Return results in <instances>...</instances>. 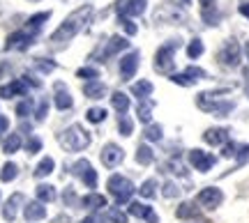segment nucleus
Instances as JSON below:
<instances>
[{
    "instance_id": "f257e3e1",
    "label": "nucleus",
    "mask_w": 249,
    "mask_h": 223,
    "mask_svg": "<svg viewBox=\"0 0 249 223\" xmlns=\"http://www.w3.org/2000/svg\"><path fill=\"white\" fill-rule=\"evenodd\" d=\"M90 18H92V5H83V7H79L76 12H71L70 16L60 23V28L51 35V39H49L51 46L60 48V46H65L67 42H71V39L90 23Z\"/></svg>"
},
{
    "instance_id": "f03ea898",
    "label": "nucleus",
    "mask_w": 249,
    "mask_h": 223,
    "mask_svg": "<svg viewBox=\"0 0 249 223\" xmlns=\"http://www.w3.org/2000/svg\"><path fill=\"white\" fill-rule=\"evenodd\" d=\"M224 92H229V90H214V92H201L198 97H196V106L201 108V111H208V113H214V115H229L235 104L233 101H219L217 95H224Z\"/></svg>"
},
{
    "instance_id": "7ed1b4c3",
    "label": "nucleus",
    "mask_w": 249,
    "mask_h": 223,
    "mask_svg": "<svg viewBox=\"0 0 249 223\" xmlns=\"http://www.w3.org/2000/svg\"><path fill=\"white\" fill-rule=\"evenodd\" d=\"M58 141H60V145L67 152H81L90 145V136L81 125H71L70 129H65L62 134H58Z\"/></svg>"
},
{
    "instance_id": "20e7f679",
    "label": "nucleus",
    "mask_w": 249,
    "mask_h": 223,
    "mask_svg": "<svg viewBox=\"0 0 249 223\" xmlns=\"http://www.w3.org/2000/svg\"><path fill=\"white\" fill-rule=\"evenodd\" d=\"M107 189H108V193L116 198L118 205H124L134 193V184L127 177H123V175H113V177L108 179Z\"/></svg>"
},
{
    "instance_id": "39448f33",
    "label": "nucleus",
    "mask_w": 249,
    "mask_h": 223,
    "mask_svg": "<svg viewBox=\"0 0 249 223\" xmlns=\"http://www.w3.org/2000/svg\"><path fill=\"white\" fill-rule=\"evenodd\" d=\"M180 42L178 39H171V42H166L164 46H160V51L155 53V69L161 74H169L171 69H173V55H176V51H178Z\"/></svg>"
},
{
    "instance_id": "423d86ee",
    "label": "nucleus",
    "mask_w": 249,
    "mask_h": 223,
    "mask_svg": "<svg viewBox=\"0 0 249 223\" xmlns=\"http://www.w3.org/2000/svg\"><path fill=\"white\" fill-rule=\"evenodd\" d=\"M222 200H224V193H222V189H217V187H205L196 196V203L203 205L205 209H217V207L222 205Z\"/></svg>"
},
{
    "instance_id": "0eeeda50",
    "label": "nucleus",
    "mask_w": 249,
    "mask_h": 223,
    "mask_svg": "<svg viewBox=\"0 0 249 223\" xmlns=\"http://www.w3.org/2000/svg\"><path fill=\"white\" fill-rule=\"evenodd\" d=\"M71 173L74 175H79L86 184H88V189H95L97 187V170L90 166V161H86V159H79L74 166H71Z\"/></svg>"
},
{
    "instance_id": "6e6552de",
    "label": "nucleus",
    "mask_w": 249,
    "mask_h": 223,
    "mask_svg": "<svg viewBox=\"0 0 249 223\" xmlns=\"http://www.w3.org/2000/svg\"><path fill=\"white\" fill-rule=\"evenodd\" d=\"M201 79H205V72L201 69V67H187L185 72L173 74V76H171V80H173L176 85H182V88H189V85L198 83Z\"/></svg>"
},
{
    "instance_id": "1a4fd4ad",
    "label": "nucleus",
    "mask_w": 249,
    "mask_h": 223,
    "mask_svg": "<svg viewBox=\"0 0 249 223\" xmlns=\"http://www.w3.org/2000/svg\"><path fill=\"white\" fill-rule=\"evenodd\" d=\"M214 161H217V159H214L213 154H208V152H203V150H192V152H189V163H192L196 170H201V173L213 170Z\"/></svg>"
},
{
    "instance_id": "9d476101",
    "label": "nucleus",
    "mask_w": 249,
    "mask_h": 223,
    "mask_svg": "<svg viewBox=\"0 0 249 223\" xmlns=\"http://www.w3.org/2000/svg\"><path fill=\"white\" fill-rule=\"evenodd\" d=\"M33 39H35V35L18 30V32H12V35L7 37V44H5V48H7V51H26L28 46L33 44Z\"/></svg>"
},
{
    "instance_id": "9b49d317",
    "label": "nucleus",
    "mask_w": 249,
    "mask_h": 223,
    "mask_svg": "<svg viewBox=\"0 0 249 223\" xmlns=\"http://www.w3.org/2000/svg\"><path fill=\"white\" fill-rule=\"evenodd\" d=\"M123 157H124L123 147L116 145V143H107L104 145V150H102V163H104L107 168H116L118 163L123 161Z\"/></svg>"
},
{
    "instance_id": "f8f14e48",
    "label": "nucleus",
    "mask_w": 249,
    "mask_h": 223,
    "mask_svg": "<svg viewBox=\"0 0 249 223\" xmlns=\"http://www.w3.org/2000/svg\"><path fill=\"white\" fill-rule=\"evenodd\" d=\"M219 60L226 67H238L240 64V46H238V42H226L224 48L219 51Z\"/></svg>"
},
{
    "instance_id": "ddd939ff",
    "label": "nucleus",
    "mask_w": 249,
    "mask_h": 223,
    "mask_svg": "<svg viewBox=\"0 0 249 223\" xmlns=\"http://www.w3.org/2000/svg\"><path fill=\"white\" fill-rule=\"evenodd\" d=\"M145 12V0H120L118 16H139Z\"/></svg>"
},
{
    "instance_id": "4468645a",
    "label": "nucleus",
    "mask_w": 249,
    "mask_h": 223,
    "mask_svg": "<svg viewBox=\"0 0 249 223\" xmlns=\"http://www.w3.org/2000/svg\"><path fill=\"white\" fill-rule=\"evenodd\" d=\"M139 60H141V55L136 53V51H132V53H127L120 60V74H123L124 80H129L136 74V69H139Z\"/></svg>"
},
{
    "instance_id": "2eb2a0df",
    "label": "nucleus",
    "mask_w": 249,
    "mask_h": 223,
    "mask_svg": "<svg viewBox=\"0 0 249 223\" xmlns=\"http://www.w3.org/2000/svg\"><path fill=\"white\" fill-rule=\"evenodd\" d=\"M127 46H129V42H127L124 37L113 35V37H111V39L107 42V46H104V51H102V60H108V58H113L116 53L124 51Z\"/></svg>"
},
{
    "instance_id": "dca6fc26",
    "label": "nucleus",
    "mask_w": 249,
    "mask_h": 223,
    "mask_svg": "<svg viewBox=\"0 0 249 223\" xmlns=\"http://www.w3.org/2000/svg\"><path fill=\"white\" fill-rule=\"evenodd\" d=\"M26 92H28V85L21 79H17V80H12V83H7V85H2V88H0V97L2 99L23 97Z\"/></svg>"
},
{
    "instance_id": "f3484780",
    "label": "nucleus",
    "mask_w": 249,
    "mask_h": 223,
    "mask_svg": "<svg viewBox=\"0 0 249 223\" xmlns=\"http://www.w3.org/2000/svg\"><path fill=\"white\" fill-rule=\"evenodd\" d=\"M129 214L136 216V219H145L148 223H157V216L152 212V207L143 205V203H132V205H129Z\"/></svg>"
},
{
    "instance_id": "a211bd4d",
    "label": "nucleus",
    "mask_w": 249,
    "mask_h": 223,
    "mask_svg": "<svg viewBox=\"0 0 249 223\" xmlns=\"http://www.w3.org/2000/svg\"><path fill=\"white\" fill-rule=\"evenodd\" d=\"M53 104L55 108H60V111H67V108H71V95L65 90V85L62 83H55V95H53Z\"/></svg>"
},
{
    "instance_id": "6ab92c4d",
    "label": "nucleus",
    "mask_w": 249,
    "mask_h": 223,
    "mask_svg": "<svg viewBox=\"0 0 249 223\" xmlns=\"http://www.w3.org/2000/svg\"><path fill=\"white\" fill-rule=\"evenodd\" d=\"M21 203H23V193H14V196L5 203V207H2V219H5V221H14V219H17V209Z\"/></svg>"
},
{
    "instance_id": "aec40b11",
    "label": "nucleus",
    "mask_w": 249,
    "mask_h": 223,
    "mask_svg": "<svg viewBox=\"0 0 249 223\" xmlns=\"http://www.w3.org/2000/svg\"><path fill=\"white\" fill-rule=\"evenodd\" d=\"M201 12H203V21L208 26H217L219 12L214 7V0H201Z\"/></svg>"
},
{
    "instance_id": "412c9836",
    "label": "nucleus",
    "mask_w": 249,
    "mask_h": 223,
    "mask_svg": "<svg viewBox=\"0 0 249 223\" xmlns=\"http://www.w3.org/2000/svg\"><path fill=\"white\" fill-rule=\"evenodd\" d=\"M83 95L88 99H104L107 97V85L99 83V80H90L83 85Z\"/></svg>"
},
{
    "instance_id": "4be33fe9",
    "label": "nucleus",
    "mask_w": 249,
    "mask_h": 223,
    "mask_svg": "<svg viewBox=\"0 0 249 223\" xmlns=\"http://www.w3.org/2000/svg\"><path fill=\"white\" fill-rule=\"evenodd\" d=\"M203 141L208 145H224L229 141V129H208L203 134Z\"/></svg>"
},
{
    "instance_id": "5701e85b",
    "label": "nucleus",
    "mask_w": 249,
    "mask_h": 223,
    "mask_svg": "<svg viewBox=\"0 0 249 223\" xmlns=\"http://www.w3.org/2000/svg\"><path fill=\"white\" fill-rule=\"evenodd\" d=\"M23 214H26L28 221H39V219L46 216V207L42 205L39 200H35V203H28L26 209H23Z\"/></svg>"
},
{
    "instance_id": "b1692460",
    "label": "nucleus",
    "mask_w": 249,
    "mask_h": 223,
    "mask_svg": "<svg viewBox=\"0 0 249 223\" xmlns=\"http://www.w3.org/2000/svg\"><path fill=\"white\" fill-rule=\"evenodd\" d=\"M132 95H136V97L141 99H148L152 95V83L150 80H139V83H134L132 85Z\"/></svg>"
},
{
    "instance_id": "393cba45",
    "label": "nucleus",
    "mask_w": 249,
    "mask_h": 223,
    "mask_svg": "<svg viewBox=\"0 0 249 223\" xmlns=\"http://www.w3.org/2000/svg\"><path fill=\"white\" fill-rule=\"evenodd\" d=\"M198 214H201V212H198V207H196L194 203H182V205L176 209V216H178V219H196Z\"/></svg>"
},
{
    "instance_id": "a878e982",
    "label": "nucleus",
    "mask_w": 249,
    "mask_h": 223,
    "mask_svg": "<svg viewBox=\"0 0 249 223\" xmlns=\"http://www.w3.org/2000/svg\"><path fill=\"white\" fill-rule=\"evenodd\" d=\"M37 200H39V203H53L55 187H51V184H39V187H37Z\"/></svg>"
},
{
    "instance_id": "bb28decb",
    "label": "nucleus",
    "mask_w": 249,
    "mask_h": 223,
    "mask_svg": "<svg viewBox=\"0 0 249 223\" xmlns=\"http://www.w3.org/2000/svg\"><path fill=\"white\" fill-rule=\"evenodd\" d=\"M111 104L116 108L118 113H127V108H129V97L124 95V92H113L111 95Z\"/></svg>"
},
{
    "instance_id": "cd10ccee",
    "label": "nucleus",
    "mask_w": 249,
    "mask_h": 223,
    "mask_svg": "<svg viewBox=\"0 0 249 223\" xmlns=\"http://www.w3.org/2000/svg\"><path fill=\"white\" fill-rule=\"evenodd\" d=\"M55 168V161L51 157H44V159L37 163L35 168V177H46V175H51V170Z\"/></svg>"
},
{
    "instance_id": "c85d7f7f",
    "label": "nucleus",
    "mask_w": 249,
    "mask_h": 223,
    "mask_svg": "<svg viewBox=\"0 0 249 223\" xmlns=\"http://www.w3.org/2000/svg\"><path fill=\"white\" fill-rule=\"evenodd\" d=\"M83 205L88 207V209H102V207L107 205V198L99 196V193H88V196L83 198Z\"/></svg>"
},
{
    "instance_id": "c756f323",
    "label": "nucleus",
    "mask_w": 249,
    "mask_h": 223,
    "mask_svg": "<svg viewBox=\"0 0 249 223\" xmlns=\"http://www.w3.org/2000/svg\"><path fill=\"white\" fill-rule=\"evenodd\" d=\"M152 159H155V154H152L150 147H148V145H139V150H136V161L143 163V166H150Z\"/></svg>"
},
{
    "instance_id": "7c9ffc66",
    "label": "nucleus",
    "mask_w": 249,
    "mask_h": 223,
    "mask_svg": "<svg viewBox=\"0 0 249 223\" xmlns=\"http://www.w3.org/2000/svg\"><path fill=\"white\" fill-rule=\"evenodd\" d=\"M17 175H18V166L12 163V161H7V163L2 166V170H0V179H2V182H12Z\"/></svg>"
},
{
    "instance_id": "2f4dec72",
    "label": "nucleus",
    "mask_w": 249,
    "mask_h": 223,
    "mask_svg": "<svg viewBox=\"0 0 249 223\" xmlns=\"http://www.w3.org/2000/svg\"><path fill=\"white\" fill-rule=\"evenodd\" d=\"M18 147H21V136L18 134H9V138L2 143V152L5 154H14Z\"/></svg>"
},
{
    "instance_id": "473e14b6",
    "label": "nucleus",
    "mask_w": 249,
    "mask_h": 223,
    "mask_svg": "<svg viewBox=\"0 0 249 223\" xmlns=\"http://www.w3.org/2000/svg\"><path fill=\"white\" fill-rule=\"evenodd\" d=\"M49 16H51L49 12H39V14H35V16H30V18H28V28H30V30H39V28H42V23H44V21H49Z\"/></svg>"
},
{
    "instance_id": "72a5a7b5",
    "label": "nucleus",
    "mask_w": 249,
    "mask_h": 223,
    "mask_svg": "<svg viewBox=\"0 0 249 223\" xmlns=\"http://www.w3.org/2000/svg\"><path fill=\"white\" fill-rule=\"evenodd\" d=\"M86 117H88V122L99 125V122H104V120H107V111H104V108H88Z\"/></svg>"
},
{
    "instance_id": "f704fd0d",
    "label": "nucleus",
    "mask_w": 249,
    "mask_h": 223,
    "mask_svg": "<svg viewBox=\"0 0 249 223\" xmlns=\"http://www.w3.org/2000/svg\"><path fill=\"white\" fill-rule=\"evenodd\" d=\"M107 219L113 223H127L129 219H127V214H124L123 209H118V207H111V209H107Z\"/></svg>"
},
{
    "instance_id": "c9c22d12",
    "label": "nucleus",
    "mask_w": 249,
    "mask_h": 223,
    "mask_svg": "<svg viewBox=\"0 0 249 223\" xmlns=\"http://www.w3.org/2000/svg\"><path fill=\"white\" fill-rule=\"evenodd\" d=\"M201 53H203V42H201V39H192L189 46H187V55H189L192 60H196Z\"/></svg>"
},
{
    "instance_id": "e433bc0d",
    "label": "nucleus",
    "mask_w": 249,
    "mask_h": 223,
    "mask_svg": "<svg viewBox=\"0 0 249 223\" xmlns=\"http://www.w3.org/2000/svg\"><path fill=\"white\" fill-rule=\"evenodd\" d=\"M155 189H157V182H155V179H145L143 187L139 189V193H141L143 198H155V193H157Z\"/></svg>"
},
{
    "instance_id": "4c0bfd02",
    "label": "nucleus",
    "mask_w": 249,
    "mask_h": 223,
    "mask_svg": "<svg viewBox=\"0 0 249 223\" xmlns=\"http://www.w3.org/2000/svg\"><path fill=\"white\" fill-rule=\"evenodd\" d=\"M118 21H120V26L124 28V32H127L129 37H134L136 32H139V28H136V23H134V21H132L129 16H118Z\"/></svg>"
},
{
    "instance_id": "58836bf2",
    "label": "nucleus",
    "mask_w": 249,
    "mask_h": 223,
    "mask_svg": "<svg viewBox=\"0 0 249 223\" xmlns=\"http://www.w3.org/2000/svg\"><path fill=\"white\" fill-rule=\"evenodd\" d=\"M150 111H152V101H145V104L141 101V106H139V120L145 122V125H150V117H152Z\"/></svg>"
},
{
    "instance_id": "ea45409f",
    "label": "nucleus",
    "mask_w": 249,
    "mask_h": 223,
    "mask_svg": "<svg viewBox=\"0 0 249 223\" xmlns=\"http://www.w3.org/2000/svg\"><path fill=\"white\" fill-rule=\"evenodd\" d=\"M143 134H145L148 141H161V134H164V131H161V125H148V129H145Z\"/></svg>"
},
{
    "instance_id": "a19ab883",
    "label": "nucleus",
    "mask_w": 249,
    "mask_h": 223,
    "mask_svg": "<svg viewBox=\"0 0 249 223\" xmlns=\"http://www.w3.org/2000/svg\"><path fill=\"white\" fill-rule=\"evenodd\" d=\"M30 113H33V101H30V99L21 101V104L17 106V115H18V117H28Z\"/></svg>"
},
{
    "instance_id": "79ce46f5",
    "label": "nucleus",
    "mask_w": 249,
    "mask_h": 223,
    "mask_svg": "<svg viewBox=\"0 0 249 223\" xmlns=\"http://www.w3.org/2000/svg\"><path fill=\"white\" fill-rule=\"evenodd\" d=\"M26 150H28V154H37V152L42 150V141H39L37 136H30L26 143Z\"/></svg>"
},
{
    "instance_id": "37998d69",
    "label": "nucleus",
    "mask_w": 249,
    "mask_h": 223,
    "mask_svg": "<svg viewBox=\"0 0 249 223\" xmlns=\"http://www.w3.org/2000/svg\"><path fill=\"white\" fill-rule=\"evenodd\" d=\"M118 127H120V134H123V136H132L134 125H132V120H129L127 115L120 117V122H118Z\"/></svg>"
},
{
    "instance_id": "c03bdc74",
    "label": "nucleus",
    "mask_w": 249,
    "mask_h": 223,
    "mask_svg": "<svg viewBox=\"0 0 249 223\" xmlns=\"http://www.w3.org/2000/svg\"><path fill=\"white\" fill-rule=\"evenodd\" d=\"M76 76H79V79H97L99 72L95 67H81L79 72H76Z\"/></svg>"
},
{
    "instance_id": "a18cd8bd",
    "label": "nucleus",
    "mask_w": 249,
    "mask_h": 223,
    "mask_svg": "<svg viewBox=\"0 0 249 223\" xmlns=\"http://www.w3.org/2000/svg\"><path fill=\"white\" fill-rule=\"evenodd\" d=\"M161 193H164V198H176V196H180V189L173 182H166L164 189H161Z\"/></svg>"
},
{
    "instance_id": "49530a36",
    "label": "nucleus",
    "mask_w": 249,
    "mask_h": 223,
    "mask_svg": "<svg viewBox=\"0 0 249 223\" xmlns=\"http://www.w3.org/2000/svg\"><path fill=\"white\" fill-rule=\"evenodd\" d=\"M35 64L42 69V72H53L55 69V63H51V60H44V58H37Z\"/></svg>"
},
{
    "instance_id": "de8ad7c7",
    "label": "nucleus",
    "mask_w": 249,
    "mask_h": 223,
    "mask_svg": "<svg viewBox=\"0 0 249 223\" xmlns=\"http://www.w3.org/2000/svg\"><path fill=\"white\" fill-rule=\"evenodd\" d=\"M238 150H240V152H235V154H238V163H247L249 161V145H242Z\"/></svg>"
},
{
    "instance_id": "09e8293b",
    "label": "nucleus",
    "mask_w": 249,
    "mask_h": 223,
    "mask_svg": "<svg viewBox=\"0 0 249 223\" xmlns=\"http://www.w3.org/2000/svg\"><path fill=\"white\" fill-rule=\"evenodd\" d=\"M235 150H238V145H235V143H226V145H224V150H222V154H224V157H233V154H235Z\"/></svg>"
},
{
    "instance_id": "8fccbe9b",
    "label": "nucleus",
    "mask_w": 249,
    "mask_h": 223,
    "mask_svg": "<svg viewBox=\"0 0 249 223\" xmlns=\"http://www.w3.org/2000/svg\"><path fill=\"white\" fill-rule=\"evenodd\" d=\"M166 168H171V173H176V175H187V173H185V168H182L180 163H169Z\"/></svg>"
},
{
    "instance_id": "3c124183",
    "label": "nucleus",
    "mask_w": 249,
    "mask_h": 223,
    "mask_svg": "<svg viewBox=\"0 0 249 223\" xmlns=\"http://www.w3.org/2000/svg\"><path fill=\"white\" fill-rule=\"evenodd\" d=\"M46 108H49V104H46V101H42V106H39V108H37V120H44V117H46Z\"/></svg>"
},
{
    "instance_id": "603ef678",
    "label": "nucleus",
    "mask_w": 249,
    "mask_h": 223,
    "mask_svg": "<svg viewBox=\"0 0 249 223\" xmlns=\"http://www.w3.org/2000/svg\"><path fill=\"white\" fill-rule=\"evenodd\" d=\"M74 200H76V193H74L71 189H67V191H65V203L70 205V203H74Z\"/></svg>"
},
{
    "instance_id": "864d4df0",
    "label": "nucleus",
    "mask_w": 249,
    "mask_h": 223,
    "mask_svg": "<svg viewBox=\"0 0 249 223\" xmlns=\"http://www.w3.org/2000/svg\"><path fill=\"white\" fill-rule=\"evenodd\" d=\"M9 69H12V67H9V63H0V79H2V76H5Z\"/></svg>"
},
{
    "instance_id": "5fc2aeb1",
    "label": "nucleus",
    "mask_w": 249,
    "mask_h": 223,
    "mask_svg": "<svg viewBox=\"0 0 249 223\" xmlns=\"http://www.w3.org/2000/svg\"><path fill=\"white\" fill-rule=\"evenodd\" d=\"M7 127H9V120L5 115H0V131H5Z\"/></svg>"
},
{
    "instance_id": "6e6d98bb",
    "label": "nucleus",
    "mask_w": 249,
    "mask_h": 223,
    "mask_svg": "<svg viewBox=\"0 0 249 223\" xmlns=\"http://www.w3.org/2000/svg\"><path fill=\"white\" fill-rule=\"evenodd\" d=\"M240 14L249 18V2H242V5H240Z\"/></svg>"
},
{
    "instance_id": "4d7b16f0",
    "label": "nucleus",
    "mask_w": 249,
    "mask_h": 223,
    "mask_svg": "<svg viewBox=\"0 0 249 223\" xmlns=\"http://www.w3.org/2000/svg\"><path fill=\"white\" fill-rule=\"evenodd\" d=\"M79 223H95V221H92V219L88 216V219H83V221H79Z\"/></svg>"
},
{
    "instance_id": "13d9d810",
    "label": "nucleus",
    "mask_w": 249,
    "mask_h": 223,
    "mask_svg": "<svg viewBox=\"0 0 249 223\" xmlns=\"http://www.w3.org/2000/svg\"><path fill=\"white\" fill-rule=\"evenodd\" d=\"M245 53H247V60H249V42H247V46H245Z\"/></svg>"
},
{
    "instance_id": "bf43d9fd",
    "label": "nucleus",
    "mask_w": 249,
    "mask_h": 223,
    "mask_svg": "<svg viewBox=\"0 0 249 223\" xmlns=\"http://www.w3.org/2000/svg\"><path fill=\"white\" fill-rule=\"evenodd\" d=\"M182 2H185V5H189V2H192V0H182Z\"/></svg>"
},
{
    "instance_id": "052dcab7",
    "label": "nucleus",
    "mask_w": 249,
    "mask_h": 223,
    "mask_svg": "<svg viewBox=\"0 0 249 223\" xmlns=\"http://www.w3.org/2000/svg\"><path fill=\"white\" fill-rule=\"evenodd\" d=\"M247 97H249V88H247Z\"/></svg>"
},
{
    "instance_id": "680f3d73",
    "label": "nucleus",
    "mask_w": 249,
    "mask_h": 223,
    "mask_svg": "<svg viewBox=\"0 0 249 223\" xmlns=\"http://www.w3.org/2000/svg\"><path fill=\"white\" fill-rule=\"evenodd\" d=\"M33 2H37V0H33Z\"/></svg>"
}]
</instances>
